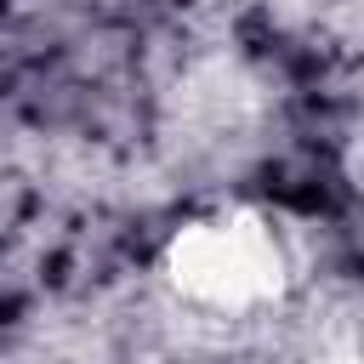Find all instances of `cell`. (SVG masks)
I'll list each match as a JSON object with an SVG mask.
<instances>
[{"mask_svg":"<svg viewBox=\"0 0 364 364\" xmlns=\"http://www.w3.org/2000/svg\"><path fill=\"white\" fill-rule=\"evenodd\" d=\"M159 273L182 301L199 307H267L290 290V250L262 210H222L176 228L159 250Z\"/></svg>","mask_w":364,"mask_h":364,"instance_id":"1","label":"cell"},{"mask_svg":"<svg viewBox=\"0 0 364 364\" xmlns=\"http://www.w3.org/2000/svg\"><path fill=\"white\" fill-rule=\"evenodd\" d=\"M318 364H353V353H336V358H318Z\"/></svg>","mask_w":364,"mask_h":364,"instance_id":"2","label":"cell"}]
</instances>
